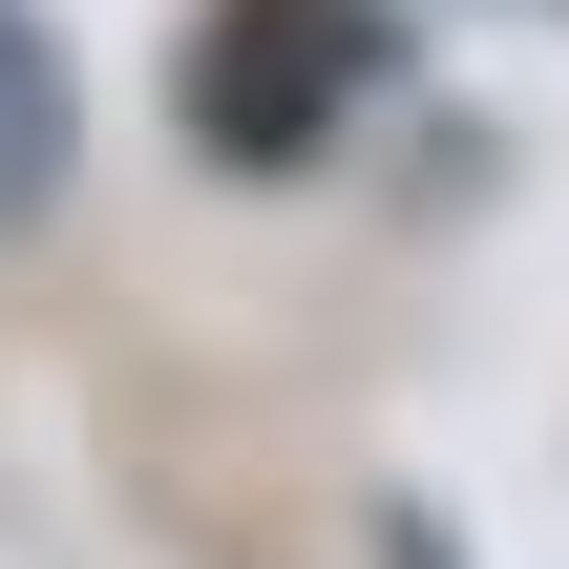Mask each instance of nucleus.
<instances>
[{
    "label": "nucleus",
    "instance_id": "nucleus-1",
    "mask_svg": "<svg viewBox=\"0 0 569 569\" xmlns=\"http://www.w3.org/2000/svg\"><path fill=\"white\" fill-rule=\"evenodd\" d=\"M63 127H84L63 106V42H42V0H0V232L63 190Z\"/></svg>",
    "mask_w": 569,
    "mask_h": 569
},
{
    "label": "nucleus",
    "instance_id": "nucleus-2",
    "mask_svg": "<svg viewBox=\"0 0 569 569\" xmlns=\"http://www.w3.org/2000/svg\"><path fill=\"white\" fill-rule=\"evenodd\" d=\"M401 569H443V528H401Z\"/></svg>",
    "mask_w": 569,
    "mask_h": 569
}]
</instances>
